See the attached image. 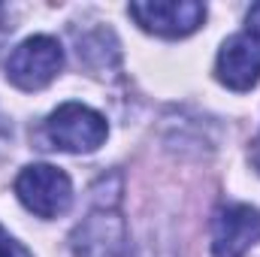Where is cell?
Here are the masks:
<instances>
[{
  "label": "cell",
  "mask_w": 260,
  "mask_h": 257,
  "mask_svg": "<svg viewBox=\"0 0 260 257\" xmlns=\"http://www.w3.org/2000/svg\"><path fill=\"white\" fill-rule=\"evenodd\" d=\"M0 257H34L18 239H12L3 227H0Z\"/></svg>",
  "instance_id": "obj_8"
},
{
  "label": "cell",
  "mask_w": 260,
  "mask_h": 257,
  "mask_svg": "<svg viewBox=\"0 0 260 257\" xmlns=\"http://www.w3.org/2000/svg\"><path fill=\"white\" fill-rule=\"evenodd\" d=\"M260 242V209L248 203H230L218 209L212 221V254L242 257Z\"/></svg>",
  "instance_id": "obj_6"
},
{
  "label": "cell",
  "mask_w": 260,
  "mask_h": 257,
  "mask_svg": "<svg viewBox=\"0 0 260 257\" xmlns=\"http://www.w3.org/2000/svg\"><path fill=\"white\" fill-rule=\"evenodd\" d=\"M130 15L136 24L157 37H188L206 21V6L197 0H145L130 3Z\"/></svg>",
  "instance_id": "obj_5"
},
{
  "label": "cell",
  "mask_w": 260,
  "mask_h": 257,
  "mask_svg": "<svg viewBox=\"0 0 260 257\" xmlns=\"http://www.w3.org/2000/svg\"><path fill=\"white\" fill-rule=\"evenodd\" d=\"M218 82L230 91H251L260 79V37L251 30L233 34L218 52Z\"/></svg>",
  "instance_id": "obj_7"
},
{
  "label": "cell",
  "mask_w": 260,
  "mask_h": 257,
  "mask_svg": "<svg viewBox=\"0 0 260 257\" xmlns=\"http://www.w3.org/2000/svg\"><path fill=\"white\" fill-rule=\"evenodd\" d=\"M3 43H6V27L0 24V49H3Z\"/></svg>",
  "instance_id": "obj_11"
},
{
  "label": "cell",
  "mask_w": 260,
  "mask_h": 257,
  "mask_svg": "<svg viewBox=\"0 0 260 257\" xmlns=\"http://www.w3.org/2000/svg\"><path fill=\"white\" fill-rule=\"evenodd\" d=\"M64 67V49L55 37H27L18 43L6 61V79L21 91L46 88Z\"/></svg>",
  "instance_id": "obj_2"
},
{
  "label": "cell",
  "mask_w": 260,
  "mask_h": 257,
  "mask_svg": "<svg viewBox=\"0 0 260 257\" xmlns=\"http://www.w3.org/2000/svg\"><path fill=\"white\" fill-rule=\"evenodd\" d=\"M248 27H251V34L260 30V3H254V6L248 9Z\"/></svg>",
  "instance_id": "obj_9"
},
{
  "label": "cell",
  "mask_w": 260,
  "mask_h": 257,
  "mask_svg": "<svg viewBox=\"0 0 260 257\" xmlns=\"http://www.w3.org/2000/svg\"><path fill=\"white\" fill-rule=\"evenodd\" d=\"M251 160H254V170L260 173V136L254 139V148H251Z\"/></svg>",
  "instance_id": "obj_10"
},
{
  "label": "cell",
  "mask_w": 260,
  "mask_h": 257,
  "mask_svg": "<svg viewBox=\"0 0 260 257\" xmlns=\"http://www.w3.org/2000/svg\"><path fill=\"white\" fill-rule=\"evenodd\" d=\"M118 197L112 203H100L88 212V218L73 233L76 257H127V233L118 212Z\"/></svg>",
  "instance_id": "obj_4"
},
{
  "label": "cell",
  "mask_w": 260,
  "mask_h": 257,
  "mask_svg": "<svg viewBox=\"0 0 260 257\" xmlns=\"http://www.w3.org/2000/svg\"><path fill=\"white\" fill-rule=\"evenodd\" d=\"M46 133L55 148L70 151V154H88L106 142L109 124L97 109L85 103H64L49 115Z\"/></svg>",
  "instance_id": "obj_1"
},
{
  "label": "cell",
  "mask_w": 260,
  "mask_h": 257,
  "mask_svg": "<svg viewBox=\"0 0 260 257\" xmlns=\"http://www.w3.org/2000/svg\"><path fill=\"white\" fill-rule=\"evenodd\" d=\"M15 194L27 212L40 218H58L73 203V182L64 170L52 164H30L18 173Z\"/></svg>",
  "instance_id": "obj_3"
}]
</instances>
